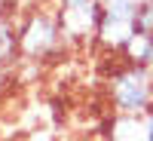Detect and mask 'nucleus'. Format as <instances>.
<instances>
[{"label": "nucleus", "instance_id": "f257e3e1", "mask_svg": "<svg viewBox=\"0 0 153 141\" xmlns=\"http://www.w3.org/2000/svg\"><path fill=\"white\" fill-rule=\"evenodd\" d=\"M117 113H150L153 110V68L126 61L107 80Z\"/></svg>", "mask_w": 153, "mask_h": 141}, {"label": "nucleus", "instance_id": "f03ea898", "mask_svg": "<svg viewBox=\"0 0 153 141\" xmlns=\"http://www.w3.org/2000/svg\"><path fill=\"white\" fill-rule=\"evenodd\" d=\"M65 43H68V37H65L58 12L34 9L28 16V22L19 28V52L25 58H34V61L49 58V55H55Z\"/></svg>", "mask_w": 153, "mask_h": 141}, {"label": "nucleus", "instance_id": "7ed1b4c3", "mask_svg": "<svg viewBox=\"0 0 153 141\" xmlns=\"http://www.w3.org/2000/svg\"><path fill=\"white\" fill-rule=\"evenodd\" d=\"M135 12H138V0H104L95 40L110 52H123L135 34Z\"/></svg>", "mask_w": 153, "mask_h": 141}, {"label": "nucleus", "instance_id": "20e7f679", "mask_svg": "<svg viewBox=\"0 0 153 141\" xmlns=\"http://www.w3.org/2000/svg\"><path fill=\"white\" fill-rule=\"evenodd\" d=\"M101 3H104V0H101Z\"/></svg>", "mask_w": 153, "mask_h": 141}]
</instances>
